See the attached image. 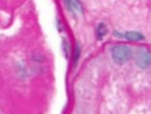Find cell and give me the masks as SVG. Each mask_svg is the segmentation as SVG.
<instances>
[{"mask_svg":"<svg viewBox=\"0 0 151 114\" xmlns=\"http://www.w3.org/2000/svg\"><path fill=\"white\" fill-rule=\"evenodd\" d=\"M111 58L116 65H124L133 56V51L129 45L118 43L111 47L110 49Z\"/></svg>","mask_w":151,"mask_h":114,"instance_id":"6da1fadb","label":"cell"},{"mask_svg":"<svg viewBox=\"0 0 151 114\" xmlns=\"http://www.w3.org/2000/svg\"><path fill=\"white\" fill-rule=\"evenodd\" d=\"M134 62L140 69H146L151 66V52L144 47H139L134 53Z\"/></svg>","mask_w":151,"mask_h":114,"instance_id":"7a4b0ae2","label":"cell"},{"mask_svg":"<svg viewBox=\"0 0 151 114\" xmlns=\"http://www.w3.org/2000/svg\"><path fill=\"white\" fill-rule=\"evenodd\" d=\"M123 39L127 41H143L145 39L144 34L138 31H127L123 33Z\"/></svg>","mask_w":151,"mask_h":114,"instance_id":"3957f363","label":"cell"},{"mask_svg":"<svg viewBox=\"0 0 151 114\" xmlns=\"http://www.w3.org/2000/svg\"><path fill=\"white\" fill-rule=\"evenodd\" d=\"M94 33H96L97 40H103V38L107 34V26H106L104 22H99V24L96 26Z\"/></svg>","mask_w":151,"mask_h":114,"instance_id":"277c9868","label":"cell"},{"mask_svg":"<svg viewBox=\"0 0 151 114\" xmlns=\"http://www.w3.org/2000/svg\"><path fill=\"white\" fill-rule=\"evenodd\" d=\"M80 53H81V46L79 42H77L76 47H74V53H73V66H77V63L80 59Z\"/></svg>","mask_w":151,"mask_h":114,"instance_id":"5b68a950","label":"cell"},{"mask_svg":"<svg viewBox=\"0 0 151 114\" xmlns=\"http://www.w3.org/2000/svg\"><path fill=\"white\" fill-rule=\"evenodd\" d=\"M70 4H71V6L73 7V9H74L76 12H78V13H80V14L84 13V7H83L80 0H70Z\"/></svg>","mask_w":151,"mask_h":114,"instance_id":"8992f818","label":"cell"},{"mask_svg":"<svg viewBox=\"0 0 151 114\" xmlns=\"http://www.w3.org/2000/svg\"><path fill=\"white\" fill-rule=\"evenodd\" d=\"M61 49H63V52H64L65 58L68 59V56H70V43H68V41L66 40V38H63V39H61Z\"/></svg>","mask_w":151,"mask_h":114,"instance_id":"52a82bcc","label":"cell"},{"mask_svg":"<svg viewBox=\"0 0 151 114\" xmlns=\"http://www.w3.org/2000/svg\"><path fill=\"white\" fill-rule=\"evenodd\" d=\"M63 1H64V5H65L66 9H67V11H68V12H70V13H71V14H72L74 18H76V11H74V9H73V7L71 6L70 0H63Z\"/></svg>","mask_w":151,"mask_h":114,"instance_id":"ba28073f","label":"cell"},{"mask_svg":"<svg viewBox=\"0 0 151 114\" xmlns=\"http://www.w3.org/2000/svg\"><path fill=\"white\" fill-rule=\"evenodd\" d=\"M55 25H57V28H58V32H63L64 31V25L61 24V20L59 19V18H57L55 19Z\"/></svg>","mask_w":151,"mask_h":114,"instance_id":"9c48e42d","label":"cell"},{"mask_svg":"<svg viewBox=\"0 0 151 114\" xmlns=\"http://www.w3.org/2000/svg\"><path fill=\"white\" fill-rule=\"evenodd\" d=\"M113 35H114L116 38H120V39H123V33L119 32V31H114V32H113Z\"/></svg>","mask_w":151,"mask_h":114,"instance_id":"30bf717a","label":"cell"}]
</instances>
